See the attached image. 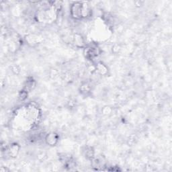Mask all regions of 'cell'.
Segmentation results:
<instances>
[{"label":"cell","instance_id":"cell-6","mask_svg":"<svg viewBox=\"0 0 172 172\" xmlns=\"http://www.w3.org/2000/svg\"><path fill=\"white\" fill-rule=\"evenodd\" d=\"M25 39L26 40V43L32 46H35L39 43L38 36H35L34 34H29V35L26 36Z\"/></svg>","mask_w":172,"mask_h":172},{"label":"cell","instance_id":"cell-7","mask_svg":"<svg viewBox=\"0 0 172 172\" xmlns=\"http://www.w3.org/2000/svg\"><path fill=\"white\" fill-rule=\"evenodd\" d=\"M35 85H36L35 81H34L33 78H28L26 82L24 90H26L27 92H28V91L33 90L34 87H35Z\"/></svg>","mask_w":172,"mask_h":172},{"label":"cell","instance_id":"cell-11","mask_svg":"<svg viewBox=\"0 0 172 172\" xmlns=\"http://www.w3.org/2000/svg\"><path fill=\"white\" fill-rule=\"evenodd\" d=\"M12 71L14 75H19L20 73L21 69L18 65H14L12 66Z\"/></svg>","mask_w":172,"mask_h":172},{"label":"cell","instance_id":"cell-5","mask_svg":"<svg viewBox=\"0 0 172 172\" xmlns=\"http://www.w3.org/2000/svg\"><path fill=\"white\" fill-rule=\"evenodd\" d=\"M95 72L98 73L100 75H107L108 72V69L104 63L102 62L98 63L95 65Z\"/></svg>","mask_w":172,"mask_h":172},{"label":"cell","instance_id":"cell-13","mask_svg":"<svg viewBox=\"0 0 172 172\" xmlns=\"http://www.w3.org/2000/svg\"><path fill=\"white\" fill-rule=\"evenodd\" d=\"M46 158H47V154H46V153H45V152H42V153H39L38 155V159H39V160L44 161V160H45Z\"/></svg>","mask_w":172,"mask_h":172},{"label":"cell","instance_id":"cell-2","mask_svg":"<svg viewBox=\"0 0 172 172\" xmlns=\"http://www.w3.org/2000/svg\"><path fill=\"white\" fill-rule=\"evenodd\" d=\"M46 143L50 146H55L59 141V136L55 132H52L47 134L45 137Z\"/></svg>","mask_w":172,"mask_h":172},{"label":"cell","instance_id":"cell-1","mask_svg":"<svg viewBox=\"0 0 172 172\" xmlns=\"http://www.w3.org/2000/svg\"><path fill=\"white\" fill-rule=\"evenodd\" d=\"M82 2H74L70 7V14L71 17L75 20H80L82 16Z\"/></svg>","mask_w":172,"mask_h":172},{"label":"cell","instance_id":"cell-12","mask_svg":"<svg viewBox=\"0 0 172 172\" xmlns=\"http://www.w3.org/2000/svg\"><path fill=\"white\" fill-rule=\"evenodd\" d=\"M122 47L121 46H120L119 44H115V45L112 46V52L115 53V54H118L119 53L120 51H121Z\"/></svg>","mask_w":172,"mask_h":172},{"label":"cell","instance_id":"cell-3","mask_svg":"<svg viewBox=\"0 0 172 172\" xmlns=\"http://www.w3.org/2000/svg\"><path fill=\"white\" fill-rule=\"evenodd\" d=\"M73 43L75 46L79 48L84 47L85 44L84 38H83L82 35L79 33H75L73 36Z\"/></svg>","mask_w":172,"mask_h":172},{"label":"cell","instance_id":"cell-4","mask_svg":"<svg viewBox=\"0 0 172 172\" xmlns=\"http://www.w3.org/2000/svg\"><path fill=\"white\" fill-rule=\"evenodd\" d=\"M20 147L18 143L14 142V143L11 144L8 149L9 155L12 157V158H15V157L18 156L20 152Z\"/></svg>","mask_w":172,"mask_h":172},{"label":"cell","instance_id":"cell-9","mask_svg":"<svg viewBox=\"0 0 172 172\" xmlns=\"http://www.w3.org/2000/svg\"><path fill=\"white\" fill-rule=\"evenodd\" d=\"M94 155H95V153H94V149H93L92 148H91V147L90 148H88L85 151V155L88 159H92V160L94 157Z\"/></svg>","mask_w":172,"mask_h":172},{"label":"cell","instance_id":"cell-10","mask_svg":"<svg viewBox=\"0 0 172 172\" xmlns=\"http://www.w3.org/2000/svg\"><path fill=\"white\" fill-rule=\"evenodd\" d=\"M18 97H19V99L22 100V101L26 100L27 97H28V92H27V91L25 90L21 91V92H20Z\"/></svg>","mask_w":172,"mask_h":172},{"label":"cell","instance_id":"cell-8","mask_svg":"<svg viewBox=\"0 0 172 172\" xmlns=\"http://www.w3.org/2000/svg\"><path fill=\"white\" fill-rule=\"evenodd\" d=\"M91 90H92V88H91V86L88 83H83L80 87V91L82 94H88V93L91 91Z\"/></svg>","mask_w":172,"mask_h":172}]
</instances>
